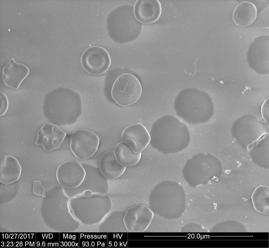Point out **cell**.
<instances>
[{
    "label": "cell",
    "instance_id": "1",
    "mask_svg": "<svg viewBox=\"0 0 269 248\" xmlns=\"http://www.w3.org/2000/svg\"><path fill=\"white\" fill-rule=\"evenodd\" d=\"M149 134L151 145L165 154L181 151L188 147L190 141L187 126L170 115L157 120L152 126Z\"/></svg>",
    "mask_w": 269,
    "mask_h": 248
},
{
    "label": "cell",
    "instance_id": "2",
    "mask_svg": "<svg viewBox=\"0 0 269 248\" xmlns=\"http://www.w3.org/2000/svg\"><path fill=\"white\" fill-rule=\"evenodd\" d=\"M174 107L178 117L191 124L207 122L214 113L210 96L206 92L194 88L181 91L175 99Z\"/></svg>",
    "mask_w": 269,
    "mask_h": 248
},
{
    "label": "cell",
    "instance_id": "3",
    "mask_svg": "<svg viewBox=\"0 0 269 248\" xmlns=\"http://www.w3.org/2000/svg\"><path fill=\"white\" fill-rule=\"evenodd\" d=\"M48 99L50 119L57 125L73 124L81 114L80 96L70 88L61 87L53 90Z\"/></svg>",
    "mask_w": 269,
    "mask_h": 248
},
{
    "label": "cell",
    "instance_id": "4",
    "mask_svg": "<svg viewBox=\"0 0 269 248\" xmlns=\"http://www.w3.org/2000/svg\"><path fill=\"white\" fill-rule=\"evenodd\" d=\"M133 7L130 4L121 5L112 10L107 16L108 34L117 43L124 44L132 42L141 34L143 25L135 18Z\"/></svg>",
    "mask_w": 269,
    "mask_h": 248
},
{
    "label": "cell",
    "instance_id": "5",
    "mask_svg": "<svg viewBox=\"0 0 269 248\" xmlns=\"http://www.w3.org/2000/svg\"><path fill=\"white\" fill-rule=\"evenodd\" d=\"M220 160L210 153H199L188 159L182 169L185 179L192 185L217 177L221 174Z\"/></svg>",
    "mask_w": 269,
    "mask_h": 248
},
{
    "label": "cell",
    "instance_id": "6",
    "mask_svg": "<svg viewBox=\"0 0 269 248\" xmlns=\"http://www.w3.org/2000/svg\"><path fill=\"white\" fill-rule=\"evenodd\" d=\"M142 92L141 84L137 78L129 73L120 75L113 83L111 95L113 101L120 106L126 107L136 103Z\"/></svg>",
    "mask_w": 269,
    "mask_h": 248
},
{
    "label": "cell",
    "instance_id": "7",
    "mask_svg": "<svg viewBox=\"0 0 269 248\" xmlns=\"http://www.w3.org/2000/svg\"><path fill=\"white\" fill-rule=\"evenodd\" d=\"M248 64L254 71L261 74H269V35L256 37L247 52Z\"/></svg>",
    "mask_w": 269,
    "mask_h": 248
},
{
    "label": "cell",
    "instance_id": "8",
    "mask_svg": "<svg viewBox=\"0 0 269 248\" xmlns=\"http://www.w3.org/2000/svg\"><path fill=\"white\" fill-rule=\"evenodd\" d=\"M99 143V138L94 132L79 129L71 135L70 147L74 155L82 160L88 159L95 154Z\"/></svg>",
    "mask_w": 269,
    "mask_h": 248
},
{
    "label": "cell",
    "instance_id": "9",
    "mask_svg": "<svg viewBox=\"0 0 269 248\" xmlns=\"http://www.w3.org/2000/svg\"><path fill=\"white\" fill-rule=\"evenodd\" d=\"M84 70L92 75L98 76L105 73L111 64L110 56L104 48L92 46L83 52L80 59Z\"/></svg>",
    "mask_w": 269,
    "mask_h": 248
},
{
    "label": "cell",
    "instance_id": "10",
    "mask_svg": "<svg viewBox=\"0 0 269 248\" xmlns=\"http://www.w3.org/2000/svg\"><path fill=\"white\" fill-rule=\"evenodd\" d=\"M153 217V212L148 206L138 204L126 210L123 221L128 232H141L148 228Z\"/></svg>",
    "mask_w": 269,
    "mask_h": 248
},
{
    "label": "cell",
    "instance_id": "11",
    "mask_svg": "<svg viewBox=\"0 0 269 248\" xmlns=\"http://www.w3.org/2000/svg\"><path fill=\"white\" fill-rule=\"evenodd\" d=\"M66 135L56 124L46 123L38 130L35 144L50 152L59 148Z\"/></svg>",
    "mask_w": 269,
    "mask_h": 248
},
{
    "label": "cell",
    "instance_id": "12",
    "mask_svg": "<svg viewBox=\"0 0 269 248\" xmlns=\"http://www.w3.org/2000/svg\"><path fill=\"white\" fill-rule=\"evenodd\" d=\"M120 139L135 153L143 151L150 140L149 132L145 127L140 123L133 124L126 127L123 131Z\"/></svg>",
    "mask_w": 269,
    "mask_h": 248
},
{
    "label": "cell",
    "instance_id": "13",
    "mask_svg": "<svg viewBox=\"0 0 269 248\" xmlns=\"http://www.w3.org/2000/svg\"><path fill=\"white\" fill-rule=\"evenodd\" d=\"M86 174L82 165L75 161H68L60 164L56 172L59 183L64 186H77L84 180Z\"/></svg>",
    "mask_w": 269,
    "mask_h": 248
},
{
    "label": "cell",
    "instance_id": "14",
    "mask_svg": "<svg viewBox=\"0 0 269 248\" xmlns=\"http://www.w3.org/2000/svg\"><path fill=\"white\" fill-rule=\"evenodd\" d=\"M162 12L161 5L158 0H137L133 7V14L140 23L149 25L156 22Z\"/></svg>",
    "mask_w": 269,
    "mask_h": 248
},
{
    "label": "cell",
    "instance_id": "15",
    "mask_svg": "<svg viewBox=\"0 0 269 248\" xmlns=\"http://www.w3.org/2000/svg\"><path fill=\"white\" fill-rule=\"evenodd\" d=\"M30 72L27 66L16 62L13 58H12L3 68L2 80L7 87L17 89Z\"/></svg>",
    "mask_w": 269,
    "mask_h": 248
},
{
    "label": "cell",
    "instance_id": "16",
    "mask_svg": "<svg viewBox=\"0 0 269 248\" xmlns=\"http://www.w3.org/2000/svg\"><path fill=\"white\" fill-rule=\"evenodd\" d=\"M22 171L20 164L15 157L8 155L0 156V182L7 185L17 181L20 176Z\"/></svg>",
    "mask_w": 269,
    "mask_h": 248
},
{
    "label": "cell",
    "instance_id": "17",
    "mask_svg": "<svg viewBox=\"0 0 269 248\" xmlns=\"http://www.w3.org/2000/svg\"><path fill=\"white\" fill-rule=\"evenodd\" d=\"M257 16V10L255 5L250 1H244L235 7L233 11L232 19L236 25L244 27L252 25Z\"/></svg>",
    "mask_w": 269,
    "mask_h": 248
},
{
    "label": "cell",
    "instance_id": "18",
    "mask_svg": "<svg viewBox=\"0 0 269 248\" xmlns=\"http://www.w3.org/2000/svg\"><path fill=\"white\" fill-rule=\"evenodd\" d=\"M99 169L101 174L109 179H114L120 177L125 172L126 167L117 162L114 151L109 150L101 157L99 162Z\"/></svg>",
    "mask_w": 269,
    "mask_h": 248
},
{
    "label": "cell",
    "instance_id": "19",
    "mask_svg": "<svg viewBox=\"0 0 269 248\" xmlns=\"http://www.w3.org/2000/svg\"><path fill=\"white\" fill-rule=\"evenodd\" d=\"M117 162L125 167L136 165L141 157V153H135L127 144L120 142L115 146L114 151Z\"/></svg>",
    "mask_w": 269,
    "mask_h": 248
},
{
    "label": "cell",
    "instance_id": "20",
    "mask_svg": "<svg viewBox=\"0 0 269 248\" xmlns=\"http://www.w3.org/2000/svg\"><path fill=\"white\" fill-rule=\"evenodd\" d=\"M0 116L4 115L8 109V101L6 95L1 91L0 92Z\"/></svg>",
    "mask_w": 269,
    "mask_h": 248
},
{
    "label": "cell",
    "instance_id": "21",
    "mask_svg": "<svg viewBox=\"0 0 269 248\" xmlns=\"http://www.w3.org/2000/svg\"><path fill=\"white\" fill-rule=\"evenodd\" d=\"M33 191L37 192L35 194H36L37 192H39V195L42 196L43 197V194H45V189L41 184V182L38 180H34L33 182Z\"/></svg>",
    "mask_w": 269,
    "mask_h": 248
},
{
    "label": "cell",
    "instance_id": "22",
    "mask_svg": "<svg viewBox=\"0 0 269 248\" xmlns=\"http://www.w3.org/2000/svg\"><path fill=\"white\" fill-rule=\"evenodd\" d=\"M262 116L264 120L269 123V98L264 102L261 108Z\"/></svg>",
    "mask_w": 269,
    "mask_h": 248
}]
</instances>
